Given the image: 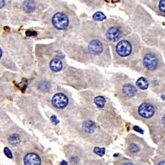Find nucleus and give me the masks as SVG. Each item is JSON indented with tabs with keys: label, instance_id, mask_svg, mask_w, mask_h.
Here are the masks:
<instances>
[{
	"label": "nucleus",
	"instance_id": "nucleus-10",
	"mask_svg": "<svg viewBox=\"0 0 165 165\" xmlns=\"http://www.w3.org/2000/svg\"><path fill=\"white\" fill-rule=\"evenodd\" d=\"M83 129L85 132L91 133L95 130L96 125L94 122L91 120H86L83 124Z\"/></svg>",
	"mask_w": 165,
	"mask_h": 165
},
{
	"label": "nucleus",
	"instance_id": "nucleus-27",
	"mask_svg": "<svg viewBox=\"0 0 165 165\" xmlns=\"http://www.w3.org/2000/svg\"><path fill=\"white\" fill-rule=\"evenodd\" d=\"M158 165H165V161H161L158 163Z\"/></svg>",
	"mask_w": 165,
	"mask_h": 165
},
{
	"label": "nucleus",
	"instance_id": "nucleus-13",
	"mask_svg": "<svg viewBox=\"0 0 165 165\" xmlns=\"http://www.w3.org/2000/svg\"><path fill=\"white\" fill-rule=\"evenodd\" d=\"M23 8L24 11L27 13H31L35 9V4L34 2L31 1H27L25 2L23 4Z\"/></svg>",
	"mask_w": 165,
	"mask_h": 165
},
{
	"label": "nucleus",
	"instance_id": "nucleus-3",
	"mask_svg": "<svg viewBox=\"0 0 165 165\" xmlns=\"http://www.w3.org/2000/svg\"><path fill=\"white\" fill-rule=\"evenodd\" d=\"M52 102L56 108L62 109L67 106L68 98L63 93H57L53 97Z\"/></svg>",
	"mask_w": 165,
	"mask_h": 165
},
{
	"label": "nucleus",
	"instance_id": "nucleus-16",
	"mask_svg": "<svg viewBox=\"0 0 165 165\" xmlns=\"http://www.w3.org/2000/svg\"><path fill=\"white\" fill-rule=\"evenodd\" d=\"M94 152L99 156H103L105 154V149L104 148H99L95 147L94 149Z\"/></svg>",
	"mask_w": 165,
	"mask_h": 165
},
{
	"label": "nucleus",
	"instance_id": "nucleus-29",
	"mask_svg": "<svg viewBox=\"0 0 165 165\" xmlns=\"http://www.w3.org/2000/svg\"><path fill=\"white\" fill-rule=\"evenodd\" d=\"M2 52L1 48H0V58H2Z\"/></svg>",
	"mask_w": 165,
	"mask_h": 165
},
{
	"label": "nucleus",
	"instance_id": "nucleus-12",
	"mask_svg": "<svg viewBox=\"0 0 165 165\" xmlns=\"http://www.w3.org/2000/svg\"><path fill=\"white\" fill-rule=\"evenodd\" d=\"M136 85L137 87L142 90H145L149 87L148 81L144 77H140L136 82Z\"/></svg>",
	"mask_w": 165,
	"mask_h": 165
},
{
	"label": "nucleus",
	"instance_id": "nucleus-20",
	"mask_svg": "<svg viewBox=\"0 0 165 165\" xmlns=\"http://www.w3.org/2000/svg\"><path fill=\"white\" fill-rule=\"evenodd\" d=\"M4 153L5 154H6V156L9 158H12V153L11 152V151H10L9 149L7 148V147H6L4 149Z\"/></svg>",
	"mask_w": 165,
	"mask_h": 165
},
{
	"label": "nucleus",
	"instance_id": "nucleus-4",
	"mask_svg": "<svg viewBox=\"0 0 165 165\" xmlns=\"http://www.w3.org/2000/svg\"><path fill=\"white\" fill-rule=\"evenodd\" d=\"M139 115L143 118H151L154 114V108L151 104L145 102L139 106L138 108Z\"/></svg>",
	"mask_w": 165,
	"mask_h": 165
},
{
	"label": "nucleus",
	"instance_id": "nucleus-1",
	"mask_svg": "<svg viewBox=\"0 0 165 165\" xmlns=\"http://www.w3.org/2000/svg\"><path fill=\"white\" fill-rule=\"evenodd\" d=\"M52 23L58 29H66L69 25V19L64 13H57L53 16Z\"/></svg>",
	"mask_w": 165,
	"mask_h": 165
},
{
	"label": "nucleus",
	"instance_id": "nucleus-7",
	"mask_svg": "<svg viewBox=\"0 0 165 165\" xmlns=\"http://www.w3.org/2000/svg\"><path fill=\"white\" fill-rule=\"evenodd\" d=\"M106 36L110 41L116 42L120 38L121 31L120 30L116 27H111L107 31Z\"/></svg>",
	"mask_w": 165,
	"mask_h": 165
},
{
	"label": "nucleus",
	"instance_id": "nucleus-19",
	"mask_svg": "<svg viewBox=\"0 0 165 165\" xmlns=\"http://www.w3.org/2000/svg\"><path fill=\"white\" fill-rule=\"evenodd\" d=\"M159 9L165 14V0H161L159 2Z\"/></svg>",
	"mask_w": 165,
	"mask_h": 165
},
{
	"label": "nucleus",
	"instance_id": "nucleus-17",
	"mask_svg": "<svg viewBox=\"0 0 165 165\" xmlns=\"http://www.w3.org/2000/svg\"><path fill=\"white\" fill-rule=\"evenodd\" d=\"M10 142H11L13 145H17L19 142V137L18 136H16V135H13V136L11 137V139H10Z\"/></svg>",
	"mask_w": 165,
	"mask_h": 165
},
{
	"label": "nucleus",
	"instance_id": "nucleus-22",
	"mask_svg": "<svg viewBox=\"0 0 165 165\" xmlns=\"http://www.w3.org/2000/svg\"><path fill=\"white\" fill-rule=\"evenodd\" d=\"M26 34H27V36L30 37V36H33V35H36L37 33H35L34 31H27Z\"/></svg>",
	"mask_w": 165,
	"mask_h": 165
},
{
	"label": "nucleus",
	"instance_id": "nucleus-2",
	"mask_svg": "<svg viewBox=\"0 0 165 165\" xmlns=\"http://www.w3.org/2000/svg\"><path fill=\"white\" fill-rule=\"evenodd\" d=\"M116 50L119 56L122 57H126L131 54L132 51V47L131 44L128 41L123 40V41H119L117 44L116 46Z\"/></svg>",
	"mask_w": 165,
	"mask_h": 165
},
{
	"label": "nucleus",
	"instance_id": "nucleus-9",
	"mask_svg": "<svg viewBox=\"0 0 165 165\" xmlns=\"http://www.w3.org/2000/svg\"><path fill=\"white\" fill-rule=\"evenodd\" d=\"M137 90L134 86L131 84H127L123 87V93L125 95L128 97H132L135 95Z\"/></svg>",
	"mask_w": 165,
	"mask_h": 165
},
{
	"label": "nucleus",
	"instance_id": "nucleus-25",
	"mask_svg": "<svg viewBox=\"0 0 165 165\" xmlns=\"http://www.w3.org/2000/svg\"><path fill=\"white\" fill-rule=\"evenodd\" d=\"M162 122H163V124H164V126H165V115H164V116L162 118Z\"/></svg>",
	"mask_w": 165,
	"mask_h": 165
},
{
	"label": "nucleus",
	"instance_id": "nucleus-24",
	"mask_svg": "<svg viewBox=\"0 0 165 165\" xmlns=\"http://www.w3.org/2000/svg\"><path fill=\"white\" fill-rule=\"evenodd\" d=\"M5 6V1L3 0H0V9L2 8Z\"/></svg>",
	"mask_w": 165,
	"mask_h": 165
},
{
	"label": "nucleus",
	"instance_id": "nucleus-21",
	"mask_svg": "<svg viewBox=\"0 0 165 165\" xmlns=\"http://www.w3.org/2000/svg\"><path fill=\"white\" fill-rule=\"evenodd\" d=\"M51 121L53 122V124H54L55 125H57L59 123V120L58 119L57 117L55 116V115H53V116H51Z\"/></svg>",
	"mask_w": 165,
	"mask_h": 165
},
{
	"label": "nucleus",
	"instance_id": "nucleus-26",
	"mask_svg": "<svg viewBox=\"0 0 165 165\" xmlns=\"http://www.w3.org/2000/svg\"><path fill=\"white\" fill-rule=\"evenodd\" d=\"M60 165H68L67 164V162H66V161H62V163H61V164Z\"/></svg>",
	"mask_w": 165,
	"mask_h": 165
},
{
	"label": "nucleus",
	"instance_id": "nucleus-11",
	"mask_svg": "<svg viewBox=\"0 0 165 165\" xmlns=\"http://www.w3.org/2000/svg\"><path fill=\"white\" fill-rule=\"evenodd\" d=\"M50 67L53 72H58L62 69V63L59 59H54L50 62Z\"/></svg>",
	"mask_w": 165,
	"mask_h": 165
},
{
	"label": "nucleus",
	"instance_id": "nucleus-15",
	"mask_svg": "<svg viewBox=\"0 0 165 165\" xmlns=\"http://www.w3.org/2000/svg\"><path fill=\"white\" fill-rule=\"evenodd\" d=\"M94 20L98 21H101L106 19V16L102 13V12H97L93 15V16Z\"/></svg>",
	"mask_w": 165,
	"mask_h": 165
},
{
	"label": "nucleus",
	"instance_id": "nucleus-14",
	"mask_svg": "<svg viewBox=\"0 0 165 165\" xmlns=\"http://www.w3.org/2000/svg\"><path fill=\"white\" fill-rule=\"evenodd\" d=\"M94 103L96 104L98 108H102L104 106L105 103H106V100L103 97L98 96L94 98Z\"/></svg>",
	"mask_w": 165,
	"mask_h": 165
},
{
	"label": "nucleus",
	"instance_id": "nucleus-28",
	"mask_svg": "<svg viewBox=\"0 0 165 165\" xmlns=\"http://www.w3.org/2000/svg\"><path fill=\"white\" fill-rule=\"evenodd\" d=\"M122 165H134V164H133L131 163H124V164H122Z\"/></svg>",
	"mask_w": 165,
	"mask_h": 165
},
{
	"label": "nucleus",
	"instance_id": "nucleus-8",
	"mask_svg": "<svg viewBox=\"0 0 165 165\" xmlns=\"http://www.w3.org/2000/svg\"><path fill=\"white\" fill-rule=\"evenodd\" d=\"M24 163L25 165H41V160L37 154L34 153H28L24 157Z\"/></svg>",
	"mask_w": 165,
	"mask_h": 165
},
{
	"label": "nucleus",
	"instance_id": "nucleus-6",
	"mask_svg": "<svg viewBox=\"0 0 165 165\" xmlns=\"http://www.w3.org/2000/svg\"><path fill=\"white\" fill-rule=\"evenodd\" d=\"M89 50L94 55H99L102 52L103 46L102 42L98 40H93L89 44Z\"/></svg>",
	"mask_w": 165,
	"mask_h": 165
},
{
	"label": "nucleus",
	"instance_id": "nucleus-18",
	"mask_svg": "<svg viewBox=\"0 0 165 165\" xmlns=\"http://www.w3.org/2000/svg\"><path fill=\"white\" fill-rule=\"evenodd\" d=\"M129 150H130L131 152L136 153L139 151V147L136 144H132L130 147H129Z\"/></svg>",
	"mask_w": 165,
	"mask_h": 165
},
{
	"label": "nucleus",
	"instance_id": "nucleus-5",
	"mask_svg": "<svg viewBox=\"0 0 165 165\" xmlns=\"http://www.w3.org/2000/svg\"><path fill=\"white\" fill-rule=\"evenodd\" d=\"M143 64L146 68L150 70L155 69L158 64V59L157 57L153 54H147L143 58Z\"/></svg>",
	"mask_w": 165,
	"mask_h": 165
},
{
	"label": "nucleus",
	"instance_id": "nucleus-23",
	"mask_svg": "<svg viewBox=\"0 0 165 165\" xmlns=\"http://www.w3.org/2000/svg\"><path fill=\"white\" fill-rule=\"evenodd\" d=\"M133 129H135V130H136V132H139V133H143V131L142 130V129H141V128H139L138 126H134Z\"/></svg>",
	"mask_w": 165,
	"mask_h": 165
}]
</instances>
